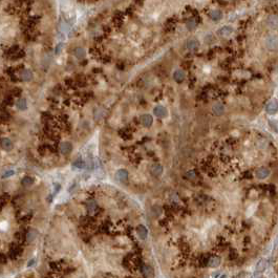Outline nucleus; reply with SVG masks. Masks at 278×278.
Listing matches in <instances>:
<instances>
[{"label": "nucleus", "instance_id": "obj_1", "mask_svg": "<svg viewBox=\"0 0 278 278\" xmlns=\"http://www.w3.org/2000/svg\"><path fill=\"white\" fill-rule=\"evenodd\" d=\"M265 45H267L268 48L272 49V51L278 49V37L276 35H270L265 39Z\"/></svg>", "mask_w": 278, "mask_h": 278}, {"label": "nucleus", "instance_id": "obj_2", "mask_svg": "<svg viewBox=\"0 0 278 278\" xmlns=\"http://www.w3.org/2000/svg\"><path fill=\"white\" fill-rule=\"evenodd\" d=\"M265 110H267L268 114H275L278 111V102L277 101H271V102H269L267 107H265Z\"/></svg>", "mask_w": 278, "mask_h": 278}, {"label": "nucleus", "instance_id": "obj_3", "mask_svg": "<svg viewBox=\"0 0 278 278\" xmlns=\"http://www.w3.org/2000/svg\"><path fill=\"white\" fill-rule=\"evenodd\" d=\"M60 151L62 154H69L73 151V144L71 142H63L60 145Z\"/></svg>", "mask_w": 278, "mask_h": 278}, {"label": "nucleus", "instance_id": "obj_4", "mask_svg": "<svg viewBox=\"0 0 278 278\" xmlns=\"http://www.w3.org/2000/svg\"><path fill=\"white\" fill-rule=\"evenodd\" d=\"M267 267H268V261H267V259L261 258V259H259V261L257 262L256 268H255V271H256V273H261V272L265 271Z\"/></svg>", "mask_w": 278, "mask_h": 278}, {"label": "nucleus", "instance_id": "obj_5", "mask_svg": "<svg viewBox=\"0 0 278 278\" xmlns=\"http://www.w3.org/2000/svg\"><path fill=\"white\" fill-rule=\"evenodd\" d=\"M116 178L120 182H126L127 178H128V171L125 169L118 170L116 173Z\"/></svg>", "mask_w": 278, "mask_h": 278}, {"label": "nucleus", "instance_id": "obj_6", "mask_svg": "<svg viewBox=\"0 0 278 278\" xmlns=\"http://www.w3.org/2000/svg\"><path fill=\"white\" fill-rule=\"evenodd\" d=\"M153 114L154 116L158 117V118H165L167 116V109L163 106H156L155 108L153 109Z\"/></svg>", "mask_w": 278, "mask_h": 278}, {"label": "nucleus", "instance_id": "obj_7", "mask_svg": "<svg viewBox=\"0 0 278 278\" xmlns=\"http://www.w3.org/2000/svg\"><path fill=\"white\" fill-rule=\"evenodd\" d=\"M0 145H1V147L3 148L4 150H7V151H11L12 149H13V142L11 141L10 139H7V138H4V139L1 140V142H0Z\"/></svg>", "mask_w": 278, "mask_h": 278}, {"label": "nucleus", "instance_id": "obj_8", "mask_svg": "<svg viewBox=\"0 0 278 278\" xmlns=\"http://www.w3.org/2000/svg\"><path fill=\"white\" fill-rule=\"evenodd\" d=\"M137 233L141 239H146L148 236V230L146 229L145 226L140 225V226H138V228H137Z\"/></svg>", "mask_w": 278, "mask_h": 278}, {"label": "nucleus", "instance_id": "obj_9", "mask_svg": "<svg viewBox=\"0 0 278 278\" xmlns=\"http://www.w3.org/2000/svg\"><path fill=\"white\" fill-rule=\"evenodd\" d=\"M38 234L39 233H38V231H37L36 229H30V231L26 233V235H25L26 242H33L37 237H38Z\"/></svg>", "mask_w": 278, "mask_h": 278}, {"label": "nucleus", "instance_id": "obj_10", "mask_svg": "<svg viewBox=\"0 0 278 278\" xmlns=\"http://www.w3.org/2000/svg\"><path fill=\"white\" fill-rule=\"evenodd\" d=\"M150 171H151L152 175L153 176H160L161 174L163 173V167L162 165L160 164H154L151 166V169H150Z\"/></svg>", "mask_w": 278, "mask_h": 278}, {"label": "nucleus", "instance_id": "obj_11", "mask_svg": "<svg viewBox=\"0 0 278 278\" xmlns=\"http://www.w3.org/2000/svg\"><path fill=\"white\" fill-rule=\"evenodd\" d=\"M141 122L145 127H150L153 123V119L150 114H144L141 118Z\"/></svg>", "mask_w": 278, "mask_h": 278}, {"label": "nucleus", "instance_id": "obj_12", "mask_svg": "<svg viewBox=\"0 0 278 278\" xmlns=\"http://www.w3.org/2000/svg\"><path fill=\"white\" fill-rule=\"evenodd\" d=\"M270 175V171L267 168H260L256 171V176L259 180H263V178H267Z\"/></svg>", "mask_w": 278, "mask_h": 278}, {"label": "nucleus", "instance_id": "obj_13", "mask_svg": "<svg viewBox=\"0 0 278 278\" xmlns=\"http://www.w3.org/2000/svg\"><path fill=\"white\" fill-rule=\"evenodd\" d=\"M207 265H209L210 268H216L220 265V258L217 256H212L211 258L208 259Z\"/></svg>", "mask_w": 278, "mask_h": 278}, {"label": "nucleus", "instance_id": "obj_14", "mask_svg": "<svg viewBox=\"0 0 278 278\" xmlns=\"http://www.w3.org/2000/svg\"><path fill=\"white\" fill-rule=\"evenodd\" d=\"M267 22L271 28H278V16H276V15L269 16L267 19Z\"/></svg>", "mask_w": 278, "mask_h": 278}, {"label": "nucleus", "instance_id": "obj_15", "mask_svg": "<svg viewBox=\"0 0 278 278\" xmlns=\"http://www.w3.org/2000/svg\"><path fill=\"white\" fill-rule=\"evenodd\" d=\"M34 184V178L32 176H24L21 180V185L23 187H30Z\"/></svg>", "mask_w": 278, "mask_h": 278}, {"label": "nucleus", "instance_id": "obj_16", "mask_svg": "<svg viewBox=\"0 0 278 278\" xmlns=\"http://www.w3.org/2000/svg\"><path fill=\"white\" fill-rule=\"evenodd\" d=\"M16 106L18 107V109L20 110H25L28 108V103H26L25 99H19V100L16 102Z\"/></svg>", "mask_w": 278, "mask_h": 278}, {"label": "nucleus", "instance_id": "obj_17", "mask_svg": "<svg viewBox=\"0 0 278 278\" xmlns=\"http://www.w3.org/2000/svg\"><path fill=\"white\" fill-rule=\"evenodd\" d=\"M86 208H87L88 212H94L97 209H98V204L96 203L94 201H89L87 204H86Z\"/></svg>", "mask_w": 278, "mask_h": 278}, {"label": "nucleus", "instance_id": "obj_18", "mask_svg": "<svg viewBox=\"0 0 278 278\" xmlns=\"http://www.w3.org/2000/svg\"><path fill=\"white\" fill-rule=\"evenodd\" d=\"M73 167L75 169H83L84 167H85V162H84L82 158H78L77 161L74 162Z\"/></svg>", "mask_w": 278, "mask_h": 278}, {"label": "nucleus", "instance_id": "obj_19", "mask_svg": "<svg viewBox=\"0 0 278 278\" xmlns=\"http://www.w3.org/2000/svg\"><path fill=\"white\" fill-rule=\"evenodd\" d=\"M74 55H75L78 59H82L84 57V55H85V51H84L83 48H81V47H78V48H76L75 51H74Z\"/></svg>", "mask_w": 278, "mask_h": 278}, {"label": "nucleus", "instance_id": "obj_20", "mask_svg": "<svg viewBox=\"0 0 278 278\" xmlns=\"http://www.w3.org/2000/svg\"><path fill=\"white\" fill-rule=\"evenodd\" d=\"M174 79H175V81L176 82H182L183 80L185 79V74L183 73L182 71H175V74H174Z\"/></svg>", "mask_w": 278, "mask_h": 278}, {"label": "nucleus", "instance_id": "obj_21", "mask_svg": "<svg viewBox=\"0 0 278 278\" xmlns=\"http://www.w3.org/2000/svg\"><path fill=\"white\" fill-rule=\"evenodd\" d=\"M21 77H22V79H23L24 81L28 82V81H30V80H32L33 75H32V73H30V71H24L23 73H22Z\"/></svg>", "mask_w": 278, "mask_h": 278}, {"label": "nucleus", "instance_id": "obj_22", "mask_svg": "<svg viewBox=\"0 0 278 278\" xmlns=\"http://www.w3.org/2000/svg\"><path fill=\"white\" fill-rule=\"evenodd\" d=\"M210 17L214 20H218L222 18V13H220L219 11H217V10H214V11H212L211 13H210Z\"/></svg>", "mask_w": 278, "mask_h": 278}, {"label": "nucleus", "instance_id": "obj_23", "mask_svg": "<svg viewBox=\"0 0 278 278\" xmlns=\"http://www.w3.org/2000/svg\"><path fill=\"white\" fill-rule=\"evenodd\" d=\"M11 257L12 258H15V255H16V257H17V255H19L20 253H21V250H20L19 248H18L17 246H14L13 248L11 249Z\"/></svg>", "mask_w": 278, "mask_h": 278}, {"label": "nucleus", "instance_id": "obj_24", "mask_svg": "<svg viewBox=\"0 0 278 278\" xmlns=\"http://www.w3.org/2000/svg\"><path fill=\"white\" fill-rule=\"evenodd\" d=\"M197 46H198V42L196 40H191L186 44V47L188 49H195Z\"/></svg>", "mask_w": 278, "mask_h": 278}, {"label": "nucleus", "instance_id": "obj_25", "mask_svg": "<svg viewBox=\"0 0 278 278\" xmlns=\"http://www.w3.org/2000/svg\"><path fill=\"white\" fill-rule=\"evenodd\" d=\"M142 273H143L144 277L147 278L148 276L150 275V273H151V269H150V267H148V265H144L143 267H142Z\"/></svg>", "mask_w": 278, "mask_h": 278}, {"label": "nucleus", "instance_id": "obj_26", "mask_svg": "<svg viewBox=\"0 0 278 278\" xmlns=\"http://www.w3.org/2000/svg\"><path fill=\"white\" fill-rule=\"evenodd\" d=\"M231 32H232L231 28H229V26H225V28H222V30H219V35H222V36H228Z\"/></svg>", "mask_w": 278, "mask_h": 278}, {"label": "nucleus", "instance_id": "obj_27", "mask_svg": "<svg viewBox=\"0 0 278 278\" xmlns=\"http://www.w3.org/2000/svg\"><path fill=\"white\" fill-rule=\"evenodd\" d=\"M14 174H15L14 170H7V171H5L4 173L2 174V178H11V176H13Z\"/></svg>", "mask_w": 278, "mask_h": 278}, {"label": "nucleus", "instance_id": "obj_28", "mask_svg": "<svg viewBox=\"0 0 278 278\" xmlns=\"http://www.w3.org/2000/svg\"><path fill=\"white\" fill-rule=\"evenodd\" d=\"M213 110L215 111V112H216L217 114H222V111H224V108H222V106H220V105L218 104V105H216V106H214Z\"/></svg>", "mask_w": 278, "mask_h": 278}, {"label": "nucleus", "instance_id": "obj_29", "mask_svg": "<svg viewBox=\"0 0 278 278\" xmlns=\"http://www.w3.org/2000/svg\"><path fill=\"white\" fill-rule=\"evenodd\" d=\"M54 186H55V187H54V193H53V195L55 196V195L57 194V193H58L59 191L61 190V185H60V184H55Z\"/></svg>", "mask_w": 278, "mask_h": 278}, {"label": "nucleus", "instance_id": "obj_30", "mask_svg": "<svg viewBox=\"0 0 278 278\" xmlns=\"http://www.w3.org/2000/svg\"><path fill=\"white\" fill-rule=\"evenodd\" d=\"M195 25H196V24H195V21H194V20H189V21H188V24H187V26H188L189 30H192L193 28H195Z\"/></svg>", "mask_w": 278, "mask_h": 278}, {"label": "nucleus", "instance_id": "obj_31", "mask_svg": "<svg viewBox=\"0 0 278 278\" xmlns=\"http://www.w3.org/2000/svg\"><path fill=\"white\" fill-rule=\"evenodd\" d=\"M187 176H188L190 180H193V178H195V172L194 171H189L188 173H187Z\"/></svg>", "mask_w": 278, "mask_h": 278}, {"label": "nucleus", "instance_id": "obj_32", "mask_svg": "<svg viewBox=\"0 0 278 278\" xmlns=\"http://www.w3.org/2000/svg\"><path fill=\"white\" fill-rule=\"evenodd\" d=\"M7 262V256L3 254H0V263H5Z\"/></svg>", "mask_w": 278, "mask_h": 278}, {"label": "nucleus", "instance_id": "obj_33", "mask_svg": "<svg viewBox=\"0 0 278 278\" xmlns=\"http://www.w3.org/2000/svg\"><path fill=\"white\" fill-rule=\"evenodd\" d=\"M35 261H36V259H35V258L30 259V260L28 261V267L30 268V267H32V265H35Z\"/></svg>", "mask_w": 278, "mask_h": 278}, {"label": "nucleus", "instance_id": "obj_34", "mask_svg": "<svg viewBox=\"0 0 278 278\" xmlns=\"http://www.w3.org/2000/svg\"><path fill=\"white\" fill-rule=\"evenodd\" d=\"M75 187H76V183H73V184H71V188L68 189L69 192H71V190H73V189L75 188Z\"/></svg>", "mask_w": 278, "mask_h": 278}]
</instances>
